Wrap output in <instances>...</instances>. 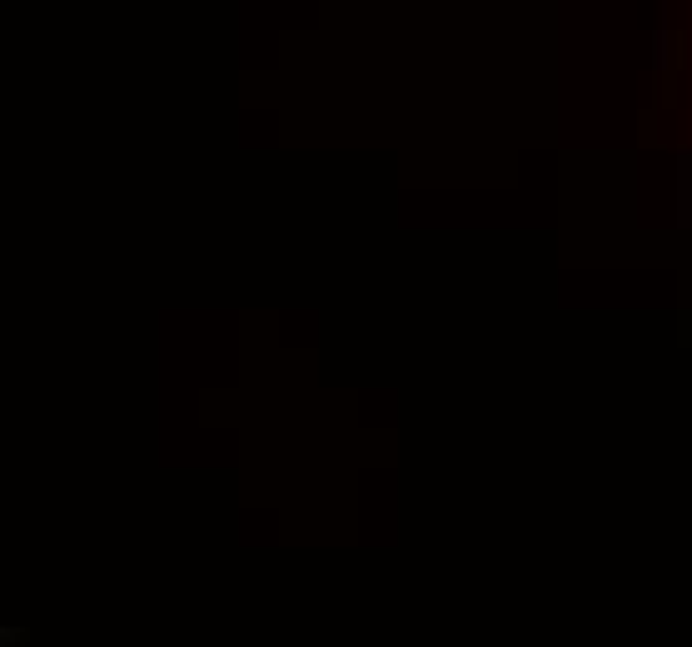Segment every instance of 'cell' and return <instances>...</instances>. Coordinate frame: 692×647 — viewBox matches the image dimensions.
<instances>
[]
</instances>
